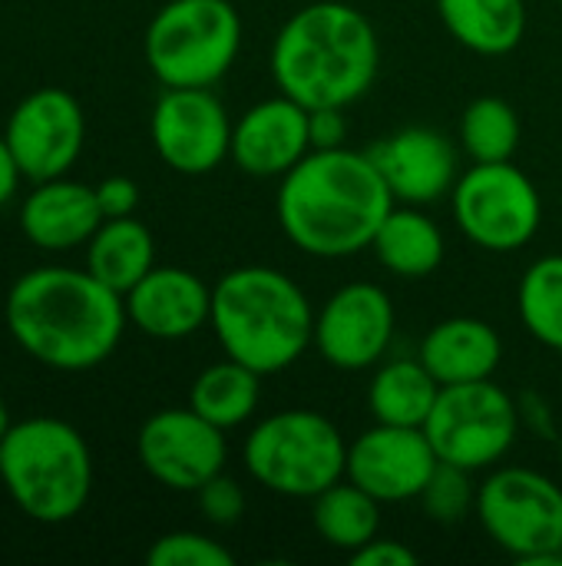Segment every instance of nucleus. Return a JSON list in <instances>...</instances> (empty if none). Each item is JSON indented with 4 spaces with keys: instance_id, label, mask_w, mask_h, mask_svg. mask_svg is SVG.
Wrapping results in <instances>:
<instances>
[{
    "instance_id": "32",
    "label": "nucleus",
    "mask_w": 562,
    "mask_h": 566,
    "mask_svg": "<svg viewBox=\"0 0 562 566\" xmlns=\"http://www.w3.org/2000/svg\"><path fill=\"white\" fill-rule=\"evenodd\" d=\"M96 202L103 219H123L132 216L139 206V186L129 176H109L96 186Z\"/></svg>"
},
{
    "instance_id": "11",
    "label": "nucleus",
    "mask_w": 562,
    "mask_h": 566,
    "mask_svg": "<svg viewBox=\"0 0 562 566\" xmlns=\"http://www.w3.org/2000/svg\"><path fill=\"white\" fill-rule=\"evenodd\" d=\"M149 136L169 169L205 176L232 149V119L209 86H166L152 106Z\"/></svg>"
},
{
    "instance_id": "5",
    "label": "nucleus",
    "mask_w": 562,
    "mask_h": 566,
    "mask_svg": "<svg viewBox=\"0 0 562 566\" xmlns=\"http://www.w3.org/2000/svg\"><path fill=\"white\" fill-rule=\"evenodd\" d=\"M0 484L40 524L73 521L93 491V458L63 418H26L0 438Z\"/></svg>"
},
{
    "instance_id": "28",
    "label": "nucleus",
    "mask_w": 562,
    "mask_h": 566,
    "mask_svg": "<svg viewBox=\"0 0 562 566\" xmlns=\"http://www.w3.org/2000/svg\"><path fill=\"white\" fill-rule=\"evenodd\" d=\"M460 143L474 163H510L520 146V116L500 96L474 99L460 116Z\"/></svg>"
},
{
    "instance_id": "33",
    "label": "nucleus",
    "mask_w": 562,
    "mask_h": 566,
    "mask_svg": "<svg viewBox=\"0 0 562 566\" xmlns=\"http://www.w3.org/2000/svg\"><path fill=\"white\" fill-rule=\"evenodd\" d=\"M308 133H311V149H338V146H344V139H348L344 106L308 109Z\"/></svg>"
},
{
    "instance_id": "15",
    "label": "nucleus",
    "mask_w": 562,
    "mask_h": 566,
    "mask_svg": "<svg viewBox=\"0 0 562 566\" xmlns=\"http://www.w3.org/2000/svg\"><path fill=\"white\" fill-rule=\"evenodd\" d=\"M437 464L424 428L374 424L348 444L344 478L381 504H397L417 501Z\"/></svg>"
},
{
    "instance_id": "20",
    "label": "nucleus",
    "mask_w": 562,
    "mask_h": 566,
    "mask_svg": "<svg viewBox=\"0 0 562 566\" xmlns=\"http://www.w3.org/2000/svg\"><path fill=\"white\" fill-rule=\"evenodd\" d=\"M503 358V342L494 325L480 318H444L421 342V361L444 385H467L494 378Z\"/></svg>"
},
{
    "instance_id": "22",
    "label": "nucleus",
    "mask_w": 562,
    "mask_h": 566,
    "mask_svg": "<svg viewBox=\"0 0 562 566\" xmlns=\"http://www.w3.org/2000/svg\"><path fill=\"white\" fill-rule=\"evenodd\" d=\"M378 262L401 279H424L444 262V232L421 206H394L371 242Z\"/></svg>"
},
{
    "instance_id": "26",
    "label": "nucleus",
    "mask_w": 562,
    "mask_h": 566,
    "mask_svg": "<svg viewBox=\"0 0 562 566\" xmlns=\"http://www.w3.org/2000/svg\"><path fill=\"white\" fill-rule=\"evenodd\" d=\"M311 524L325 544L354 554L371 544L381 531V501L341 478L328 491H321L311 504Z\"/></svg>"
},
{
    "instance_id": "9",
    "label": "nucleus",
    "mask_w": 562,
    "mask_h": 566,
    "mask_svg": "<svg viewBox=\"0 0 562 566\" xmlns=\"http://www.w3.org/2000/svg\"><path fill=\"white\" fill-rule=\"evenodd\" d=\"M517 428L513 398L490 378L444 385L424 424L437 461L464 471H484L503 461L517 441Z\"/></svg>"
},
{
    "instance_id": "1",
    "label": "nucleus",
    "mask_w": 562,
    "mask_h": 566,
    "mask_svg": "<svg viewBox=\"0 0 562 566\" xmlns=\"http://www.w3.org/2000/svg\"><path fill=\"white\" fill-rule=\"evenodd\" d=\"M7 332L53 371H89L103 365L126 328V302L89 269L40 265L23 272L3 305Z\"/></svg>"
},
{
    "instance_id": "27",
    "label": "nucleus",
    "mask_w": 562,
    "mask_h": 566,
    "mask_svg": "<svg viewBox=\"0 0 562 566\" xmlns=\"http://www.w3.org/2000/svg\"><path fill=\"white\" fill-rule=\"evenodd\" d=\"M517 308L523 328L562 355V255H543L523 272Z\"/></svg>"
},
{
    "instance_id": "24",
    "label": "nucleus",
    "mask_w": 562,
    "mask_h": 566,
    "mask_svg": "<svg viewBox=\"0 0 562 566\" xmlns=\"http://www.w3.org/2000/svg\"><path fill=\"white\" fill-rule=\"evenodd\" d=\"M437 395L441 381L427 371V365L421 358H401L374 375L368 388V408L378 424L424 428Z\"/></svg>"
},
{
    "instance_id": "30",
    "label": "nucleus",
    "mask_w": 562,
    "mask_h": 566,
    "mask_svg": "<svg viewBox=\"0 0 562 566\" xmlns=\"http://www.w3.org/2000/svg\"><path fill=\"white\" fill-rule=\"evenodd\" d=\"M149 566H232L235 557L212 537L195 534V531H172L162 534L149 554Z\"/></svg>"
},
{
    "instance_id": "10",
    "label": "nucleus",
    "mask_w": 562,
    "mask_h": 566,
    "mask_svg": "<svg viewBox=\"0 0 562 566\" xmlns=\"http://www.w3.org/2000/svg\"><path fill=\"white\" fill-rule=\"evenodd\" d=\"M460 232L487 252L523 249L543 219L533 179L513 163H474L454 186Z\"/></svg>"
},
{
    "instance_id": "19",
    "label": "nucleus",
    "mask_w": 562,
    "mask_h": 566,
    "mask_svg": "<svg viewBox=\"0 0 562 566\" xmlns=\"http://www.w3.org/2000/svg\"><path fill=\"white\" fill-rule=\"evenodd\" d=\"M103 226V212L96 202V186L56 176L36 182V189L20 206L23 235L46 252L79 249Z\"/></svg>"
},
{
    "instance_id": "13",
    "label": "nucleus",
    "mask_w": 562,
    "mask_h": 566,
    "mask_svg": "<svg viewBox=\"0 0 562 566\" xmlns=\"http://www.w3.org/2000/svg\"><path fill=\"white\" fill-rule=\"evenodd\" d=\"M3 139L20 166V172L33 182L66 176L79 159L86 139V119L76 103L60 86H43L26 93L7 119Z\"/></svg>"
},
{
    "instance_id": "21",
    "label": "nucleus",
    "mask_w": 562,
    "mask_h": 566,
    "mask_svg": "<svg viewBox=\"0 0 562 566\" xmlns=\"http://www.w3.org/2000/svg\"><path fill=\"white\" fill-rule=\"evenodd\" d=\"M437 13L450 36L480 56H503L527 33L523 0H437Z\"/></svg>"
},
{
    "instance_id": "36",
    "label": "nucleus",
    "mask_w": 562,
    "mask_h": 566,
    "mask_svg": "<svg viewBox=\"0 0 562 566\" xmlns=\"http://www.w3.org/2000/svg\"><path fill=\"white\" fill-rule=\"evenodd\" d=\"M10 424H13V421H10V411H7V405H3V398H0V438L10 431Z\"/></svg>"
},
{
    "instance_id": "25",
    "label": "nucleus",
    "mask_w": 562,
    "mask_h": 566,
    "mask_svg": "<svg viewBox=\"0 0 562 566\" xmlns=\"http://www.w3.org/2000/svg\"><path fill=\"white\" fill-rule=\"evenodd\" d=\"M258 398H262V375L235 358H225V361L209 365L192 381L189 408L199 411L215 428L229 431L255 415Z\"/></svg>"
},
{
    "instance_id": "12",
    "label": "nucleus",
    "mask_w": 562,
    "mask_h": 566,
    "mask_svg": "<svg viewBox=\"0 0 562 566\" xmlns=\"http://www.w3.org/2000/svg\"><path fill=\"white\" fill-rule=\"evenodd\" d=\"M139 464L169 491H199L225 471V431L192 408L156 411L136 438Z\"/></svg>"
},
{
    "instance_id": "4",
    "label": "nucleus",
    "mask_w": 562,
    "mask_h": 566,
    "mask_svg": "<svg viewBox=\"0 0 562 566\" xmlns=\"http://www.w3.org/2000/svg\"><path fill=\"white\" fill-rule=\"evenodd\" d=\"M209 325L225 352L252 371L278 375L315 342V312L308 295L278 269L242 265L212 289Z\"/></svg>"
},
{
    "instance_id": "16",
    "label": "nucleus",
    "mask_w": 562,
    "mask_h": 566,
    "mask_svg": "<svg viewBox=\"0 0 562 566\" xmlns=\"http://www.w3.org/2000/svg\"><path fill=\"white\" fill-rule=\"evenodd\" d=\"M388 189L404 206H431L457 186V149L431 126H407L368 149Z\"/></svg>"
},
{
    "instance_id": "7",
    "label": "nucleus",
    "mask_w": 562,
    "mask_h": 566,
    "mask_svg": "<svg viewBox=\"0 0 562 566\" xmlns=\"http://www.w3.org/2000/svg\"><path fill=\"white\" fill-rule=\"evenodd\" d=\"M142 46L162 86H215L242 50V17L229 0H169Z\"/></svg>"
},
{
    "instance_id": "35",
    "label": "nucleus",
    "mask_w": 562,
    "mask_h": 566,
    "mask_svg": "<svg viewBox=\"0 0 562 566\" xmlns=\"http://www.w3.org/2000/svg\"><path fill=\"white\" fill-rule=\"evenodd\" d=\"M20 176H23V172H20V166H17V159H13L7 139H3V133H0V206H7V202L13 199Z\"/></svg>"
},
{
    "instance_id": "8",
    "label": "nucleus",
    "mask_w": 562,
    "mask_h": 566,
    "mask_svg": "<svg viewBox=\"0 0 562 566\" xmlns=\"http://www.w3.org/2000/svg\"><path fill=\"white\" fill-rule=\"evenodd\" d=\"M490 541L520 564L562 566V488L530 468H503L477 491Z\"/></svg>"
},
{
    "instance_id": "23",
    "label": "nucleus",
    "mask_w": 562,
    "mask_h": 566,
    "mask_svg": "<svg viewBox=\"0 0 562 566\" xmlns=\"http://www.w3.org/2000/svg\"><path fill=\"white\" fill-rule=\"evenodd\" d=\"M152 265H156L152 232L132 216L103 219V226L86 242V269L119 295H126Z\"/></svg>"
},
{
    "instance_id": "6",
    "label": "nucleus",
    "mask_w": 562,
    "mask_h": 566,
    "mask_svg": "<svg viewBox=\"0 0 562 566\" xmlns=\"http://www.w3.org/2000/svg\"><path fill=\"white\" fill-rule=\"evenodd\" d=\"M245 468L272 494L315 501L344 478L348 444L325 415L291 408L255 424L245 438Z\"/></svg>"
},
{
    "instance_id": "14",
    "label": "nucleus",
    "mask_w": 562,
    "mask_h": 566,
    "mask_svg": "<svg viewBox=\"0 0 562 566\" xmlns=\"http://www.w3.org/2000/svg\"><path fill=\"white\" fill-rule=\"evenodd\" d=\"M394 338V302L374 282H351L338 289L321 315H315V348L341 371H364L378 365Z\"/></svg>"
},
{
    "instance_id": "2",
    "label": "nucleus",
    "mask_w": 562,
    "mask_h": 566,
    "mask_svg": "<svg viewBox=\"0 0 562 566\" xmlns=\"http://www.w3.org/2000/svg\"><path fill=\"white\" fill-rule=\"evenodd\" d=\"M394 196L368 153L338 146L311 149L282 176L275 212L278 226L301 252L344 259L371 249Z\"/></svg>"
},
{
    "instance_id": "18",
    "label": "nucleus",
    "mask_w": 562,
    "mask_h": 566,
    "mask_svg": "<svg viewBox=\"0 0 562 566\" xmlns=\"http://www.w3.org/2000/svg\"><path fill=\"white\" fill-rule=\"evenodd\" d=\"M126 318L149 338L179 342L212 315V289L189 269L152 265L126 295Z\"/></svg>"
},
{
    "instance_id": "17",
    "label": "nucleus",
    "mask_w": 562,
    "mask_h": 566,
    "mask_svg": "<svg viewBox=\"0 0 562 566\" xmlns=\"http://www.w3.org/2000/svg\"><path fill=\"white\" fill-rule=\"evenodd\" d=\"M311 153L308 133V109L291 96H275L255 103L235 126H232V149L229 156L235 166L255 179L285 176Z\"/></svg>"
},
{
    "instance_id": "29",
    "label": "nucleus",
    "mask_w": 562,
    "mask_h": 566,
    "mask_svg": "<svg viewBox=\"0 0 562 566\" xmlns=\"http://www.w3.org/2000/svg\"><path fill=\"white\" fill-rule=\"evenodd\" d=\"M470 474L474 471H464L457 464H437L427 488L421 491V504H424V514L437 524H460L470 507H477V491L470 484Z\"/></svg>"
},
{
    "instance_id": "3",
    "label": "nucleus",
    "mask_w": 562,
    "mask_h": 566,
    "mask_svg": "<svg viewBox=\"0 0 562 566\" xmlns=\"http://www.w3.org/2000/svg\"><path fill=\"white\" fill-rule=\"evenodd\" d=\"M381 63L374 23L351 3L318 0L295 10L275 36L272 76L305 109L358 103Z\"/></svg>"
},
{
    "instance_id": "34",
    "label": "nucleus",
    "mask_w": 562,
    "mask_h": 566,
    "mask_svg": "<svg viewBox=\"0 0 562 566\" xmlns=\"http://www.w3.org/2000/svg\"><path fill=\"white\" fill-rule=\"evenodd\" d=\"M351 564L358 566H414L417 564V554L411 547H404L401 541H381L374 537L371 544L358 547L354 554H348Z\"/></svg>"
},
{
    "instance_id": "31",
    "label": "nucleus",
    "mask_w": 562,
    "mask_h": 566,
    "mask_svg": "<svg viewBox=\"0 0 562 566\" xmlns=\"http://www.w3.org/2000/svg\"><path fill=\"white\" fill-rule=\"evenodd\" d=\"M199 511L209 524L215 527H232L242 521L245 514V494L238 488V481L225 478V474H215L212 481H205L199 491Z\"/></svg>"
}]
</instances>
